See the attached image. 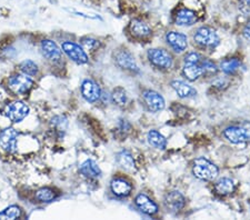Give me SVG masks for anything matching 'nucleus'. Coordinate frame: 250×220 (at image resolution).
<instances>
[{"mask_svg": "<svg viewBox=\"0 0 250 220\" xmlns=\"http://www.w3.org/2000/svg\"><path fill=\"white\" fill-rule=\"evenodd\" d=\"M32 86H34V81L32 79L25 74H18L15 76H11L8 80V87L13 93L17 95H25L29 91Z\"/></svg>", "mask_w": 250, "mask_h": 220, "instance_id": "39448f33", "label": "nucleus"}, {"mask_svg": "<svg viewBox=\"0 0 250 220\" xmlns=\"http://www.w3.org/2000/svg\"><path fill=\"white\" fill-rule=\"evenodd\" d=\"M116 62L120 68L132 73H139V67L137 66L135 58L127 50H122L116 54Z\"/></svg>", "mask_w": 250, "mask_h": 220, "instance_id": "ddd939ff", "label": "nucleus"}, {"mask_svg": "<svg viewBox=\"0 0 250 220\" xmlns=\"http://www.w3.org/2000/svg\"><path fill=\"white\" fill-rule=\"evenodd\" d=\"M192 173L196 178L205 180V181H211V180L217 178V176L219 174V169L215 163L209 161L208 159L200 157L193 161Z\"/></svg>", "mask_w": 250, "mask_h": 220, "instance_id": "f257e3e1", "label": "nucleus"}, {"mask_svg": "<svg viewBox=\"0 0 250 220\" xmlns=\"http://www.w3.org/2000/svg\"><path fill=\"white\" fill-rule=\"evenodd\" d=\"M143 98L145 100L148 109L152 113H158L165 108V99L159 93L154 90H146L144 91Z\"/></svg>", "mask_w": 250, "mask_h": 220, "instance_id": "1a4fd4ad", "label": "nucleus"}, {"mask_svg": "<svg viewBox=\"0 0 250 220\" xmlns=\"http://www.w3.org/2000/svg\"><path fill=\"white\" fill-rule=\"evenodd\" d=\"M82 45L83 47L86 48V49H89V50H95L96 48L99 47V41L96 39H92V38H83L82 39Z\"/></svg>", "mask_w": 250, "mask_h": 220, "instance_id": "2f4dec72", "label": "nucleus"}, {"mask_svg": "<svg viewBox=\"0 0 250 220\" xmlns=\"http://www.w3.org/2000/svg\"><path fill=\"white\" fill-rule=\"evenodd\" d=\"M197 21V15L195 11L187 8L178 10V13L175 15V22L178 26H191Z\"/></svg>", "mask_w": 250, "mask_h": 220, "instance_id": "a211bd4d", "label": "nucleus"}, {"mask_svg": "<svg viewBox=\"0 0 250 220\" xmlns=\"http://www.w3.org/2000/svg\"><path fill=\"white\" fill-rule=\"evenodd\" d=\"M62 48L63 53L69 57L72 61H75L78 65H84L88 62V56L84 53L83 48L71 41L62 42Z\"/></svg>", "mask_w": 250, "mask_h": 220, "instance_id": "0eeeda50", "label": "nucleus"}, {"mask_svg": "<svg viewBox=\"0 0 250 220\" xmlns=\"http://www.w3.org/2000/svg\"><path fill=\"white\" fill-rule=\"evenodd\" d=\"M239 67H240V61L239 59L237 58L226 59L220 63V69L227 75H231L233 73H236V71L239 69Z\"/></svg>", "mask_w": 250, "mask_h": 220, "instance_id": "393cba45", "label": "nucleus"}, {"mask_svg": "<svg viewBox=\"0 0 250 220\" xmlns=\"http://www.w3.org/2000/svg\"><path fill=\"white\" fill-rule=\"evenodd\" d=\"M136 206L139 208L140 211H143L144 214L148 216L156 215L158 213V206L156 205L155 201L148 197V196L144 194H139L135 199Z\"/></svg>", "mask_w": 250, "mask_h": 220, "instance_id": "2eb2a0df", "label": "nucleus"}, {"mask_svg": "<svg viewBox=\"0 0 250 220\" xmlns=\"http://www.w3.org/2000/svg\"><path fill=\"white\" fill-rule=\"evenodd\" d=\"M21 216V209L20 207L13 205L6 208L5 210L0 213V219H17Z\"/></svg>", "mask_w": 250, "mask_h": 220, "instance_id": "cd10ccee", "label": "nucleus"}, {"mask_svg": "<svg viewBox=\"0 0 250 220\" xmlns=\"http://www.w3.org/2000/svg\"><path fill=\"white\" fill-rule=\"evenodd\" d=\"M56 193L50 188H42L36 193V198H37L40 202H51L52 200L56 198Z\"/></svg>", "mask_w": 250, "mask_h": 220, "instance_id": "bb28decb", "label": "nucleus"}, {"mask_svg": "<svg viewBox=\"0 0 250 220\" xmlns=\"http://www.w3.org/2000/svg\"><path fill=\"white\" fill-rule=\"evenodd\" d=\"M216 193L220 196H227L235 191V183L229 178H221L215 183Z\"/></svg>", "mask_w": 250, "mask_h": 220, "instance_id": "5701e85b", "label": "nucleus"}, {"mask_svg": "<svg viewBox=\"0 0 250 220\" xmlns=\"http://www.w3.org/2000/svg\"><path fill=\"white\" fill-rule=\"evenodd\" d=\"M51 123H52V126H54L58 131H64L67 128V125H68L67 119L62 117V116H57V117H55L54 119H52Z\"/></svg>", "mask_w": 250, "mask_h": 220, "instance_id": "c756f323", "label": "nucleus"}, {"mask_svg": "<svg viewBox=\"0 0 250 220\" xmlns=\"http://www.w3.org/2000/svg\"><path fill=\"white\" fill-rule=\"evenodd\" d=\"M149 145L157 149H165L167 147V139L157 130H150L147 135Z\"/></svg>", "mask_w": 250, "mask_h": 220, "instance_id": "b1692460", "label": "nucleus"}, {"mask_svg": "<svg viewBox=\"0 0 250 220\" xmlns=\"http://www.w3.org/2000/svg\"><path fill=\"white\" fill-rule=\"evenodd\" d=\"M80 173L87 178H99L102 176V170L97 162L91 159H87L80 166Z\"/></svg>", "mask_w": 250, "mask_h": 220, "instance_id": "aec40b11", "label": "nucleus"}, {"mask_svg": "<svg viewBox=\"0 0 250 220\" xmlns=\"http://www.w3.org/2000/svg\"><path fill=\"white\" fill-rule=\"evenodd\" d=\"M244 36L248 40H250V20L248 21L247 25H246V27L244 28Z\"/></svg>", "mask_w": 250, "mask_h": 220, "instance_id": "f704fd0d", "label": "nucleus"}, {"mask_svg": "<svg viewBox=\"0 0 250 220\" xmlns=\"http://www.w3.org/2000/svg\"><path fill=\"white\" fill-rule=\"evenodd\" d=\"M5 116L13 122H21L29 115V107L23 101L9 102L5 107Z\"/></svg>", "mask_w": 250, "mask_h": 220, "instance_id": "20e7f679", "label": "nucleus"}, {"mask_svg": "<svg viewBox=\"0 0 250 220\" xmlns=\"http://www.w3.org/2000/svg\"><path fill=\"white\" fill-rule=\"evenodd\" d=\"M193 39H195V41L198 43L199 46L205 48H210V49L216 48L219 45L220 41L216 31L209 27L199 28V29L196 31L195 36H193Z\"/></svg>", "mask_w": 250, "mask_h": 220, "instance_id": "7ed1b4c3", "label": "nucleus"}, {"mask_svg": "<svg viewBox=\"0 0 250 220\" xmlns=\"http://www.w3.org/2000/svg\"><path fill=\"white\" fill-rule=\"evenodd\" d=\"M184 76L190 81L197 80L199 77H201L205 74L203 66L198 63H185L184 69H183Z\"/></svg>", "mask_w": 250, "mask_h": 220, "instance_id": "4be33fe9", "label": "nucleus"}, {"mask_svg": "<svg viewBox=\"0 0 250 220\" xmlns=\"http://www.w3.org/2000/svg\"><path fill=\"white\" fill-rule=\"evenodd\" d=\"M166 40L168 45L170 46L176 53H183L188 46L187 36L177 33V31H170V33H168L166 35Z\"/></svg>", "mask_w": 250, "mask_h": 220, "instance_id": "4468645a", "label": "nucleus"}, {"mask_svg": "<svg viewBox=\"0 0 250 220\" xmlns=\"http://www.w3.org/2000/svg\"><path fill=\"white\" fill-rule=\"evenodd\" d=\"M111 99H112V101L116 103V105L125 106V105H126V102H127L126 91H125V89L122 87L116 88V89L112 91Z\"/></svg>", "mask_w": 250, "mask_h": 220, "instance_id": "c85d7f7f", "label": "nucleus"}, {"mask_svg": "<svg viewBox=\"0 0 250 220\" xmlns=\"http://www.w3.org/2000/svg\"><path fill=\"white\" fill-rule=\"evenodd\" d=\"M129 28H130L131 34L134 35L135 37L147 38L151 35V29L149 28V26L139 19L132 20Z\"/></svg>", "mask_w": 250, "mask_h": 220, "instance_id": "412c9836", "label": "nucleus"}, {"mask_svg": "<svg viewBox=\"0 0 250 220\" xmlns=\"http://www.w3.org/2000/svg\"><path fill=\"white\" fill-rule=\"evenodd\" d=\"M20 70L22 74H25L29 77H35L38 74V66L37 63L32 61V60H25L20 63Z\"/></svg>", "mask_w": 250, "mask_h": 220, "instance_id": "a878e982", "label": "nucleus"}, {"mask_svg": "<svg viewBox=\"0 0 250 220\" xmlns=\"http://www.w3.org/2000/svg\"><path fill=\"white\" fill-rule=\"evenodd\" d=\"M110 188L112 194L117 196V197H128L132 190L131 183L124 178L112 179Z\"/></svg>", "mask_w": 250, "mask_h": 220, "instance_id": "dca6fc26", "label": "nucleus"}, {"mask_svg": "<svg viewBox=\"0 0 250 220\" xmlns=\"http://www.w3.org/2000/svg\"><path fill=\"white\" fill-rule=\"evenodd\" d=\"M224 136L233 145L243 143L250 140V122H244L240 126H231L224 130Z\"/></svg>", "mask_w": 250, "mask_h": 220, "instance_id": "f03ea898", "label": "nucleus"}, {"mask_svg": "<svg viewBox=\"0 0 250 220\" xmlns=\"http://www.w3.org/2000/svg\"><path fill=\"white\" fill-rule=\"evenodd\" d=\"M82 95L88 102H96L102 97V89L97 82L86 79L82 85Z\"/></svg>", "mask_w": 250, "mask_h": 220, "instance_id": "9b49d317", "label": "nucleus"}, {"mask_svg": "<svg viewBox=\"0 0 250 220\" xmlns=\"http://www.w3.org/2000/svg\"><path fill=\"white\" fill-rule=\"evenodd\" d=\"M148 59L152 65L161 68V69H169L172 66V57L168 51L159 48L148 50Z\"/></svg>", "mask_w": 250, "mask_h": 220, "instance_id": "423d86ee", "label": "nucleus"}, {"mask_svg": "<svg viewBox=\"0 0 250 220\" xmlns=\"http://www.w3.org/2000/svg\"><path fill=\"white\" fill-rule=\"evenodd\" d=\"M200 65L203 66L205 73H209V74H215V73H217V67H216L215 63H213L212 61H210V60L201 58V60H200Z\"/></svg>", "mask_w": 250, "mask_h": 220, "instance_id": "7c9ffc66", "label": "nucleus"}, {"mask_svg": "<svg viewBox=\"0 0 250 220\" xmlns=\"http://www.w3.org/2000/svg\"><path fill=\"white\" fill-rule=\"evenodd\" d=\"M117 162H118V165L122 167L123 169L130 171V173H135L137 170L135 159L128 150H123L117 155Z\"/></svg>", "mask_w": 250, "mask_h": 220, "instance_id": "6ab92c4d", "label": "nucleus"}, {"mask_svg": "<svg viewBox=\"0 0 250 220\" xmlns=\"http://www.w3.org/2000/svg\"><path fill=\"white\" fill-rule=\"evenodd\" d=\"M18 131L14 128H6L0 133V147L9 154H14L17 150Z\"/></svg>", "mask_w": 250, "mask_h": 220, "instance_id": "6e6552de", "label": "nucleus"}, {"mask_svg": "<svg viewBox=\"0 0 250 220\" xmlns=\"http://www.w3.org/2000/svg\"><path fill=\"white\" fill-rule=\"evenodd\" d=\"M171 87L180 98H192L197 95V90L195 88L186 81H183V80H173L171 82Z\"/></svg>", "mask_w": 250, "mask_h": 220, "instance_id": "f3484780", "label": "nucleus"}, {"mask_svg": "<svg viewBox=\"0 0 250 220\" xmlns=\"http://www.w3.org/2000/svg\"><path fill=\"white\" fill-rule=\"evenodd\" d=\"M201 60V56L197 53H190L185 57V63H198Z\"/></svg>", "mask_w": 250, "mask_h": 220, "instance_id": "473e14b6", "label": "nucleus"}, {"mask_svg": "<svg viewBox=\"0 0 250 220\" xmlns=\"http://www.w3.org/2000/svg\"><path fill=\"white\" fill-rule=\"evenodd\" d=\"M239 9L244 15H250V0H241Z\"/></svg>", "mask_w": 250, "mask_h": 220, "instance_id": "72a5a7b5", "label": "nucleus"}, {"mask_svg": "<svg viewBox=\"0 0 250 220\" xmlns=\"http://www.w3.org/2000/svg\"><path fill=\"white\" fill-rule=\"evenodd\" d=\"M164 202L168 211L178 213V211H180L185 207L186 200H185V197L179 193V191L172 190L169 191V193L165 196Z\"/></svg>", "mask_w": 250, "mask_h": 220, "instance_id": "9d476101", "label": "nucleus"}, {"mask_svg": "<svg viewBox=\"0 0 250 220\" xmlns=\"http://www.w3.org/2000/svg\"><path fill=\"white\" fill-rule=\"evenodd\" d=\"M42 53L47 60H49L51 62H58L62 59V50L59 49V47L56 45L55 41L49 39H45L42 41Z\"/></svg>", "mask_w": 250, "mask_h": 220, "instance_id": "f8f14e48", "label": "nucleus"}]
</instances>
